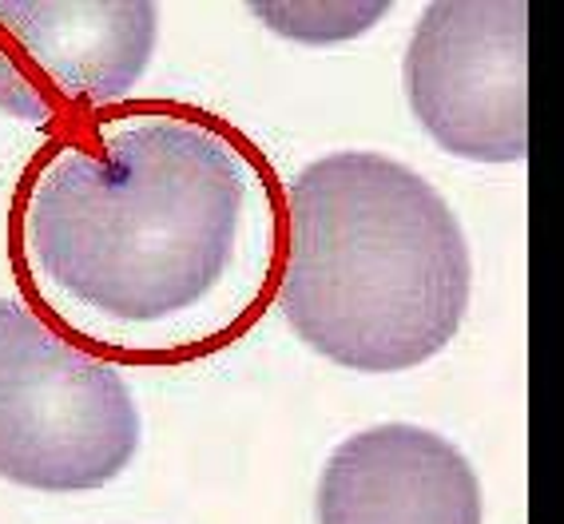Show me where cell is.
Returning a JSON list of instances; mask_svg holds the SVG:
<instances>
[{
	"mask_svg": "<svg viewBox=\"0 0 564 524\" xmlns=\"http://www.w3.org/2000/svg\"><path fill=\"white\" fill-rule=\"evenodd\" d=\"M251 207V160L195 108L131 103L72 123L12 203V259L88 342L140 350L231 279Z\"/></svg>",
	"mask_w": 564,
	"mask_h": 524,
	"instance_id": "1",
	"label": "cell"
},
{
	"mask_svg": "<svg viewBox=\"0 0 564 524\" xmlns=\"http://www.w3.org/2000/svg\"><path fill=\"white\" fill-rule=\"evenodd\" d=\"M474 259L449 203L378 152L306 163L286 187L274 294L311 350L358 373H398L454 342Z\"/></svg>",
	"mask_w": 564,
	"mask_h": 524,
	"instance_id": "2",
	"label": "cell"
},
{
	"mask_svg": "<svg viewBox=\"0 0 564 524\" xmlns=\"http://www.w3.org/2000/svg\"><path fill=\"white\" fill-rule=\"evenodd\" d=\"M140 449L120 370L24 303L0 298V477L32 493H88Z\"/></svg>",
	"mask_w": 564,
	"mask_h": 524,
	"instance_id": "3",
	"label": "cell"
},
{
	"mask_svg": "<svg viewBox=\"0 0 564 524\" xmlns=\"http://www.w3.org/2000/svg\"><path fill=\"white\" fill-rule=\"evenodd\" d=\"M405 96L445 152L517 163L529 152V9L437 0L405 52Z\"/></svg>",
	"mask_w": 564,
	"mask_h": 524,
	"instance_id": "4",
	"label": "cell"
},
{
	"mask_svg": "<svg viewBox=\"0 0 564 524\" xmlns=\"http://www.w3.org/2000/svg\"><path fill=\"white\" fill-rule=\"evenodd\" d=\"M148 0H0V111L72 123L120 103L152 64Z\"/></svg>",
	"mask_w": 564,
	"mask_h": 524,
	"instance_id": "5",
	"label": "cell"
},
{
	"mask_svg": "<svg viewBox=\"0 0 564 524\" xmlns=\"http://www.w3.org/2000/svg\"><path fill=\"white\" fill-rule=\"evenodd\" d=\"M318 524H481V484L445 437L417 425H373L326 461Z\"/></svg>",
	"mask_w": 564,
	"mask_h": 524,
	"instance_id": "6",
	"label": "cell"
}]
</instances>
